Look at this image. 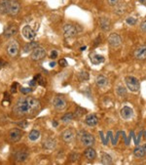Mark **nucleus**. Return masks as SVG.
I'll return each mask as SVG.
<instances>
[{"label":"nucleus","instance_id":"e433bc0d","mask_svg":"<svg viewBox=\"0 0 146 165\" xmlns=\"http://www.w3.org/2000/svg\"><path fill=\"white\" fill-rule=\"evenodd\" d=\"M140 29L142 30L143 32L146 33V21H144V22L141 23V24H140Z\"/></svg>","mask_w":146,"mask_h":165},{"label":"nucleus","instance_id":"6e6552de","mask_svg":"<svg viewBox=\"0 0 146 165\" xmlns=\"http://www.w3.org/2000/svg\"><path fill=\"white\" fill-rule=\"evenodd\" d=\"M77 28L75 27V26H73V24H70V23H66L64 24L63 27V33H64V36L65 38H72L76 36L77 34Z\"/></svg>","mask_w":146,"mask_h":165},{"label":"nucleus","instance_id":"1a4fd4ad","mask_svg":"<svg viewBox=\"0 0 146 165\" xmlns=\"http://www.w3.org/2000/svg\"><path fill=\"white\" fill-rule=\"evenodd\" d=\"M99 26L100 27L101 30H103V32H109V30L111 29L112 27V23L110 21V19L109 18H106V17H101L99 18Z\"/></svg>","mask_w":146,"mask_h":165},{"label":"nucleus","instance_id":"473e14b6","mask_svg":"<svg viewBox=\"0 0 146 165\" xmlns=\"http://www.w3.org/2000/svg\"><path fill=\"white\" fill-rule=\"evenodd\" d=\"M80 154H77V152H72V154H70V160L71 161H77L80 159Z\"/></svg>","mask_w":146,"mask_h":165},{"label":"nucleus","instance_id":"79ce46f5","mask_svg":"<svg viewBox=\"0 0 146 165\" xmlns=\"http://www.w3.org/2000/svg\"><path fill=\"white\" fill-rule=\"evenodd\" d=\"M16 86H17V84L15 83V85H13V86H12V92H16Z\"/></svg>","mask_w":146,"mask_h":165},{"label":"nucleus","instance_id":"f3484780","mask_svg":"<svg viewBox=\"0 0 146 165\" xmlns=\"http://www.w3.org/2000/svg\"><path fill=\"white\" fill-rule=\"evenodd\" d=\"M74 133H73L72 130L70 129H66L65 131H63L62 133V139L63 141L66 144H69L73 141V139H74Z\"/></svg>","mask_w":146,"mask_h":165},{"label":"nucleus","instance_id":"49530a36","mask_svg":"<svg viewBox=\"0 0 146 165\" xmlns=\"http://www.w3.org/2000/svg\"><path fill=\"white\" fill-rule=\"evenodd\" d=\"M85 49H86V46H84V47H82V48H81V51H84V50H85Z\"/></svg>","mask_w":146,"mask_h":165},{"label":"nucleus","instance_id":"423d86ee","mask_svg":"<svg viewBox=\"0 0 146 165\" xmlns=\"http://www.w3.org/2000/svg\"><path fill=\"white\" fill-rule=\"evenodd\" d=\"M21 11V4L18 0H10V5H9V12L8 15L11 17H16Z\"/></svg>","mask_w":146,"mask_h":165},{"label":"nucleus","instance_id":"9b49d317","mask_svg":"<svg viewBox=\"0 0 146 165\" xmlns=\"http://www.w3.org/2000/svg\"><path fill=\"white\" fill-rule=\"evenodd\" d=\"M19 32V28L14 23H10L8 24L7 27H6L5 30H4V36L6 38H10L12 36H14L18 33Z\"/></svg>","mask_w":146,"mask_h":165},{"label":"nucleus","instance_id":"393cba45","mask_svg":"<svg viewBox=\"0 0 146 165\" xmlns=\"http://www.w3.org/2000/svg\"><path fill=\"white\" fill-rule=\"evenodd\" d=\"M56 146H57V143L54 139H47L43 142V146L48 150H53L56 148Z\"/></svg>","mask_w":146,"mask_h":165},{"label":"nucleus","instance_id":"b1692460","mask_svg":"<svg viewBox=\"0 0 146 165\" xmlns=\"http://www.w3.org/2000/svg\"><path fill=\"white\" fill-rule=\"evenodd\" d=\"M145 150L144 146H136V148L133 150V155L136 158H142L145 156Z\"/></svg>","mask_w":146,"mask_h":165},{"label":"nucleus","instance_id":"c9c22d12","mask_svg":"<svg viewBox=\"0 0 146 165\" xmlns=\"http://www.w3.org/2000/svg\"><path fill=\"white\" fill-rule=\"evenodd\" d=\"M119 1H120V0H106L107 4H108L109 6H113V7H114V6L116 5Z\"/></svg>","mask_w":146,"mask_h":165},{"label":"nucleus","instance_id":"aec40b11","mask_svg":"<svg viewBox=\"0 0 146 165\" xmlns=\"http://www.w3.org/2000/svg\"><path fill=\"white\" fill-rule=\"evenodd\" d=\"M95 84H96L97 87L103 88V87H105L106 85L108 84V79L104 75L99 74V75H97L95 77Z\"/></svg>","mask_w":146,"mask_h":165},{"label":"nucleus","instance_id":"ea45409f","mask_svg":"<svg viewBox=\"0 0 146 165\" xmlns=\"http://www.w3.org/2000/svg\"><path fill=\"white\" fill-rule=\"evenodd\" d=\"M100 40H101V38L99 37V36H97L96 37V39L95 40V43H94V46L95 47V46H97L99 43H100Z\"/></svg>","mask_w":146,"mask_h":165},{"label":"nucleus","instance_id":"c756f323","mask_svg":"<svg viewBox=\"0 0 146 165\" xmlns=\"http://www.w3.org/2000/svg\"><path fill=\"white\" fill-rule=\"evenodd\" d=\"M73 119H74V114H73L72 112L66 113L62 117V121L63 122V123H68V122H70Z\"/></svg>","mask_w":146,"mask_h":165},{"label":"nucleus","instance_id":"a18cd8bd","mask_svg":"<svg viewBox=\"0 0 146 165\" xmlns=\"http://www.w3.org/2000/svg\"><path fill=\"white\" fill-rule=\"evenodd\" d=\"M53 125H54V126H58V122H57V121H54V122H53Z\"/></svg>","mask_w":146,"mask_h":165},{"label":"nucleus","instance_id":"58836bf2","mask_svg":"<svg viewBox=\"0 0 146 165\" xmlns=\"http://www.w3.org/2000/svg\"><path fill=\"white\" fill-rule=\"evenodd\" d=\"M19 125H20L22 128H26L27 125H28V123H27V121H22V122H20Z\"/></svg>","mask_w":146,"mask_h":165},{"label":"nucleus","instance_id":"bb28decb","mask_svg":"<svg viewBox=\"0 0 146 165\" xmlns=\"http://www.w3.org/2000/svg\"><path fill=\"white\" fill-rule=\"evenodd\" d=\"M100 161H101L102 164H104V165H110V164L113 163L112 157L107 154H104V152L101 154V160Z\"/></svg>","mask_w":146,"mask_h":165},{"label":"nucleus","instance_id":"0eeeda50","mask_svg":"<svg viewBox=\"0 0 146 165\" xmlns=\"http://www.w3.org/2000/svg\"><path fill=\"white\" fill-rule=\"evenodd\" d=\"M107 42L112 48H118L122 44V38L118 33H111L108 36Z\"/></svg>","mask_w":146,"mask_h":165},{"label":"nucleus","instance_id":"72a5a7b5","mask_svg":"<svg viewBox=\"0 0 146 165\" xmlns=\"http://www.w3.org/2000/svg\"><path fill=\"white\" fill-rule=\"evenodd\" d=\"M126 22L128 24H130V26H135L136 23V19H135V18H132V17H129V18H127Z\"/></svg>","mask_w":146,"mask_h":165},{"label":"nucleus","instance_id":"20e7f679","mask_svg":"<svg viewBox=\"0 0 146 165\" xmlns=\"http://www.w3.org/2000/svg\"><path fill=\"white\" fill-rule=\"evenodd\" d=\"M79 137H80L81 144L85 146H92L95 142V137L88 132H82V134Z\"/></svg>","mask_w":146,"mask_h":165},{"label":"nucleus","instance_id":"4c0bfd02","mask_svg":"<svg viewBox=\"0 0 146 165\" xmlns=\"http://www.w3.org/2000/svg\"><path fill=\"white\" fill-rule=\"evenodd\" d=\"M21 92L23 94H27L29 92H31V89L30 88H21Z\"/></svg>","mask_w":146,"mask_h":165},{"label":"nucleus","instance_id":"7c9ffc66","mask_svg":"<svg viewBox=\"0 0 146 165\" xmlns=\"http://www.w3.org/2000/svg\"><path fill=\"white\" fill-rule=\"evenodd\" d=\"M78 77H79V79H80L81 81H87V80H89L90 75H89V73L87 71H81L78 74Z\"/></svg>","mask_w":146,"mask_h":165},{"label":"nucleus","instance_id":"2eb2a0df","mask_svg":"<svg viewBox=\"0 0 146 165\" xmlns=\"http://www.w3.org/2000/svg\"><path fill=\"white\" fill-rule=\"evenodd\" d=\"M127 12V4L124 1H120L114 6V13H116L117 15L121 16L125 14Z\"/></svg>","mask_w":146,"mask_h":165},{"label":"nucleus","instance_id":"2f4dec72","mask_svg":"<svg viewBox=\"0 0 146 165\" xmlns=\"http://www.w3.org/2000/svg\"><path fill=\"white\" fill-rule=\"evenodd\" d=\"M116 92H117V94H118L120 97H125V96L127 95V90H126V88H125L124 86H121V85L117 87Z\"/></svg>","mask_w":146,"mask_h":165},{"label":"nucleus","instance_id":"6ab92c4d","mask_svg":"<svg viewBox=\"0 0 146 165\" xmlns=\"http://www.w3.org/2000/svg\"><path fill=\"white\" fill-rule=\"evenodd\" d=\"M85 123H86L88 126H95L97 123H99V118H97V116L94 113H91L89 115H87V117L85 118Z\"/></svg>","mask_w":146,"mask_h":165},{"label":"nucleus","instance_id":"7ed1b4c3","mask_svg":"<svg viewBox=\"0 0 146 165\" xmlns=\"http://www.w3.org/2000/svg\"><path fill=\"white\" fill-rule=\"evenodd\" d=\"M125 82L128 89H130L132 92H137L140 88V83H139L138 79L135 76H126Z\"/></svg>","mask_w":146,"mask_h":165},{"label":"nucleus","instance_id":"37998d69","mask_svg":"<svg viewBox=\"0 0 146 165\" xmlns=\"http://www.w3.org/2000/svg\"><path fill=\"white\" fill-rule=\"evenodd\" d=\"M139 2L142 3L143 5H145V6H146V0H139Z\"/></svg>","mask_w":146,"mask_h":165},{"label":"nucleus","instance_id":"4468645a","mask_svg":"<svg viewBox=\"0 0 146 165\" xmlns=\"http://www.w3.org/2000/svg\"><path fill=\"white\" fill-rule=\"evenodd\" d=\"M135 58L138 61L146 60V45L139 46L135 51Z\"/></svg>","mask_w":146,"mask_h":165},{"label":"nucleus","instance_id":"9d476101","mask_svg":"<svg viewBox=\"0 0 146 165\" xmlns=\"http://www.w3.org/2000/svg\"><path fill=\"white\" fill-rule=\"evenodd\" d=\"M53 105H54V108H56L57 111H63V109L66 108V106H67V102L65 101L64 98L57 96L54 99Z\"/></svg>","mask_w":146,"mask_h":165},{"label":"nucleus","instance_id":"5701e85b","mask_svg":"<svg viewBox=\"0 0 146 165\" xmlns=\"http://www.w3.org/2000/svg\"><path fill=\"white\" fill-rule=\"evenodd\" d=\"M10 0H0V14L5 15L9 12Z\"/></svg>","mask_w":146,"mask_h":165},{"label":"nucleus","instance_id":"a878e982","mask_svg":"<svg viewBox=\"0 0 146 165\" xmlns=\"http://www.w3.org/2000/svg\"><path fill=\"white\" fill-rule=\"evenodd\" d=\"M38 46H39V43H38V42H36V41L29 42V43H27L26 46L23 47V52H24V53H27V52L33 50L34 48L38 47Z\"/></svg>","mask_w":146,"mask_h":165},{"label":"nucleus","instance_id":"f8f14e48","mask_svg":"<svg viewBox=\"0 0 146 165\" xmlns=\"http://www.w3.org/2000/svg\"><path fill=\"white\" fill-rule=\"evenodd\" d=\"M22 131L20 130V129H18V128L11 130L9 132V139H10V141L13 142V143L19 142L20 140L22 139Z\"/></svg>","mask_w":146,"mask_h":165},{"label":"nucleus","instance_id":"dca6fc26","mask_svg":"<svg viewBox=\"0 0 146 165\" xmlns=\"http://www.w3.org/2000/svg\"><path fill=\"white\" fill-rule=\"evenodd\" d=\"M22 35L24 36V38H26L27 40H31L36 36V33L29 26H26L22 28Z\"/></svg>","mask_w":146,"mask_h":165},{"label":"nucleus","instance_id":"c85d7f7f","mask_svg":"<svg viewBox=\"0 0 146 165\" xmlns=\"http://www.w3.org/2000/svg\"><path fill=\"white\" fill-rule=\"evenodd\" d=\"M85 112H86V109H84V108H82L80 107H77L76 109H75V112L73 113V114H74V118H80V117H82L83 115H84V113H85Z\"/></svg>","mask_w":146,"mask_h":165},{"label":"nucleus","instance_id":"a19ab883","mask_svg":"<svg viewBox=\"0 0 146 165\" xmlns=\"http://www.w3.org/2000/svg\"><path fill=\"white\" fill-rule=\"evenodd\" d=\"M57 57H58V52L54 50V51L51 53V58H52V59H56Z\"/></svg>","mask_w":146,"mask_h":165},{"label":"nucleus","instance_id":"412c9836","mask_svg":"<svg viewBox=\"0 0 146 165\" xmlns=\"http://www.w3.org/2000/svg\"><path fill=\"white\" fill-rule=\"evenodd\" d=\"M28 157V152L26 150H20L15 154V158L18 162H24Z\"/></svg>","mask_w":146,"mask_h":165},{"label":"nucleus","instance_id":"c03bdc74","mask_svg":"<svg viewBox=\"0 0 146 165\" xmlns=\"http://www.w3.org/2000/svg\"><path fill=\"white\" fill-rule=\"evenodd\" d=\"M56 66V63L53 62V63H50V66H52V68H54V66Z\"/></svg>","mask_w":146,"mask_h":165},{"label":"nucleus","instance_id":"09e8293b","mask_svg":"<svg viewBox=\"0 0 146 165\" xmlns=\"http://www.w3.org/2000/svg\"><path fill=\"white\" fill-rule=\"evenodd\" d=\"M1 65H2V63H1V62H0V66H1Z\"/></svg>","mask_w":146,"mask_h":165},{"label":"nucleus","instance_id":"f257e3e1","mask_svg":"<svg viewBox=\"0 0 146 165\" xmlns=\"http://www.w3.org/2000/svg\"><path fill=\"white\" fill-rule=\"evenodd\" d=\"M40 102L33 97H22L16 102L13 113L18 117L32 116L40 111Z\"/></svg>","mask_w":146,"mask_h":165},{"label":"nucleus","instance_id":"39448f33","mask_svg":"<svg viewBox=\"0 0 146 165\" xmlns=\"http://www.w3.org/2000/svg\"><path fill=\"white\" fill-rule=\"evenodd\" d=\"M45 56H46V50L44 48L39 46L34 48L31 52V55H30V57H31L33 61H41L45 58Z\"/></svg>","mask_w":146,"mask_h":165},{"label":"nucleus","instance_id":"f03ea898","mask_svg":"<svg viewBox=\"0 0 146 165\" xmlns=\"http://www.w3.org/2000/svg\"><path fill=\"white\" fill-rule=\"evenodd\" d=\"M20 51V44L16 39H12L8 42L7 46H6V52H7L8 56L11 58H15L18 56Z\"/></svg>","mask_w":146,"mask_h":165},{"label":"nucleus","instance_id":"a211bd4d","mask_svg":"<svg viewBox=\"0 0 146 165\" xmlns=\"http://www.w3.org/2000/svg\"><path fill=\"white\" fill-rule=\"evenodd\" d=\"M84 156L86 157V159L89 161H93L95 160V158L96 157V151L95 149H93L92 146H88V148L85 150L84 151Z\"/></svg>","mask_w":146,"mask_h":165},{"label":"nucleus","instance_id":"f704fd0d","mask_svg":"<svg viewBox=\"0 0 146 165\" xmlns=\"http://www.w3.org/2000/svg\"><path fill=\"white\" fill-rule=\"evenodd\" d=\"M59 64L60 66H63V68H65V66H67V62H66L65 59H60L59 61Z\"/></svg>","mask_w":146,"mask_h":165},{"label":"nucleus","instance_id":"4be33fe9","mask_svg":"<svg viewBox=\"0 0 146 165\" xmlns=\"http://www.w3.org/2000/svg\"><path fill=\"white\" fill-rule=\"evenodd\" d=\"M90 60H91V62H92V64H94V65H99V64L104 62V58H103V56L99 55V54H95V53L90 55Z\"/></svg>","mask_w":146,"mask_h":165},{"label":"nucleus","instance_id":"de8ad7c7","mask_svg":"<svg viewBox=\"0 0 146 165\" xmlns=\"http://www.w3.org/2000/svg\"><path fill=\"white\" fill-rule=\"evenodd\" d=\"M144 150H145V154H146V146H144Z\"/></svg>","mask_w":146,"mask_h":165},{"label":"nucleus","instance_id":"ddd939ff","mask_svg":"<svg viewBox=\"0 0 146 165\" xmlns=\"http://www.w3.org/2000/svg\"><path fill=\"white\" fill-rule=\"evenodd\" d=\"M121 117L125 120H129L133 117V111L130 107H123L120 111Z\"/></svg>","mask_w":146,"mask_h":165},{"label":"nucleus","instance_id":"cd10ccee","mask_svg":"<svg viewBox=\"0 0 146 165\" xmlns=\"http://www.w3.org/2000/svg\"><path fill=\"white\" fill-rule=\"evenodd\" d=\"M39 137H40V132L38 130H35V129L30 131L29 135H28L29 140H30V141H33V142L36 141V140H38Z\"/></svg>","mask_w":146,"mask_h":165}]
</instances>
